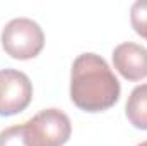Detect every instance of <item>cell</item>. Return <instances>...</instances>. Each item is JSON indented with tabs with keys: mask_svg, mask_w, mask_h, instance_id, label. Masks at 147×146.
Wrapping results in <instances>:
<instances>
[{
	"mask_svg": "<svg viewBox=\"0 0 147 146\" xmlns=\"http://www.w3.org/2000/svg\"><path fill=\"white\" fill-rule=\"evenodd\" d=\"M120 81L106 60L96 53H82L72 64L70 100L84 112H105L120 98Z\"/></svg>",
	"mask_w": 147,
	"mask_h": 146,
	"instance_id": "obj_1",
	"label": "cell"
},
{
	"mask_svg": "<svg viewBox=\"0 0 147 146\" xmlns=\"http://www.w3.org/2000/svg\"><path fill=\"white\" fill-rule=\"evenodd\" d=\"M3 52L17 60H29L41 53L45 46V33L39 24L28 17H17L5 24L2 29Z\"/></svg>",
	"mask_w": 147,
	"mask_h": 146,
	"instance_id": "obj_2",
	"label": "cell"
},
{
	"mask_svg": "<svg viewBox=\"0 0 147 146\" xmlns=\"http://www.w3.org/2000/svg\"><path fill=\"white\" fill-rule=\"evenodd\" d=\"M29 146H63L70 134L72 124L67 113L58 108H45L24 122Z\"/></svg>",
	"mask_w": 147,
	"mask_h": 146,
	"instance_id": "obj_3",
	"label": "cell"
},
{
	"mask_svg": "<svg viewBox=\"0 0 147 146\" xmlns=\"http://www.w3.org/2000/svg\"><path fill=\"white\" fill-rule=\"evenodd\" d=\"M33 100V83L21 71H0V115H16L29 107Z\"/></svg>",
	"mask_w": 147,
	"mask_h": 146,
	"instance_id": "obj_4",
	"label": "cell"
},
{
	"mask_svg": "<svg viewBox=\"0 0 147 146\" xmlns=\"http://www.w3.org/2000/svg\"><path fill=\"white\" fill-rule=\"evenodd\" d=\"M113 65L118 72L128 81H140L147 77V48L142 45L127 41L115 46Z\"/></svg>",
	"mask_w": 147,
	"mask_h": 146,
	"instance_id": "obj_5",
	"label": "cell"
},
{
	"mask_svg": "<svg viewBox=\"0 0 147 146\" xmlns=\"http://www.w3.org/2000/svg\"><path fill=\"white\" fill-rule=\"evenodd\" d=\"M125 113L134 127L147 131V83L132 89L125 105Z\"/></svg>",
	"mask_w": 147,
	"mask_h": 146,
	"instance_id": "obj_6",
	"label": "cell"
},
{
	"mask_svg": "<svg viewBox=\"0 0 147 146\" xmlns=\"http://www.w3.org/2000/svg\"><path fill=\"white\" fill-rule=\"evenodd\" d=\"M130 23L134 31L147 41V0H137L130 9Z\"/></svg>",
	"mask_w": 147,
	"mask_h": 146,
	"instance_id": "obj_7",
	"label": "cell"
},
{
	"mask_svg": "<svg viewBox=\"0 0 147 146\" xmlns=\"http://www.w3.org/2000/svg\"><path fill=\"white\" fill-rule=\"evenodd\" d=\"M0 146H29L24 124L3 129L0 132Z\"/></svg>",
	"mask_w": 147,
	"mask_h": 146,
	"instance_id": "obj_8",
	"label": "cell"
},
{
	"mask_svg": "<svg viewBox=\"0 0 147 146\" xmlns=\"http://www.w3.org/2000/svg\"><path fill=\"white\" fill-rule=\"evenodd\" d=\"M137 146H147V141H144V143H140V145H137Z\"/></svg>",
	"mask_w": 147,
	"mask_h": 146,
	"instance_id": "obj_9",
	"label": "cell"
}]
</instances>
